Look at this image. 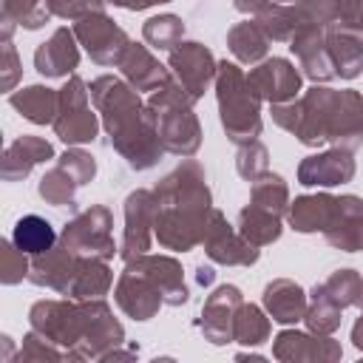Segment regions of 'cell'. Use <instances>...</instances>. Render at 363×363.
Returning <instances> with one entry per match:
<instances>
[{
    "mask_svg": "<svg viewBox=\"0 0 363 363\" xmlns=\"http://www.w3.org/2000/svg\"><path fill=\"white\" fill-rule=\"evenodd\" d=\"M9 105L14 111H20V116L34 125H54V119L60 113V91H54L48 85H28V88L11 91Z\"/></svg>",
    "mask_w": 363,
    "mask_h": 363,
    "instance_id": "cell-28",
    "label": "cell"
},
{
    "mask_svg": "<svg viewBox=\"0 0 363 363\" xmlns=\"http://www.w3.org/2000/svg\"><path fill=\"white\" fill-rule=\"evenodd\" d=\"M91 102H94L108 136H113L116 130H122L125 125H130L133 119H139L145 113V102H142L139 91L113 74H102L91 82Z\"/></svg>",
    "mask_w": 363,
    "mask_h": 363,
    "instance_id": "cell-8",
    "label": "cell"
},
{
    "mask_svg": "<svg viewBox=\"0 0 363 363\" xmlns=\"http://www.w3.org/2000/svg\"><path fill=\"white\" fill-rule=\"evenodd\" d=\"M74 28H57L34 51V68L45 79H68L79 65V45Z\"/></svg>",
    "mask_w": 363,
    "mask_h": 363,
    "instance_id": "cell-19",
    "label": "cell"
},
{
    "mask_svg": "<svg viewBox=\"0 0 363 363\" xmlns=\"http://www.w3.org/2000/svg\"><path fill=\"white\" fill-rule=\"evenodd\" d=\"M272 3H301V0H272Z\"/></svg>",
    "mask_w": 363,
    "mask_h": 363,
    "instance_id": "cell-53",
    "label": "cell"
},
{
    "mask_svg": "<svg viewBox=\"0 0 363 363\" xmlns=\"http://www.w3.org/2000/svg\"><path fill=\"white\" fill-rule=\"evenodd\" d=\"M167 68H170V77L184 88V94L199 102L204 96V91L216 82V57L210 54L207 45L201 43H193V40H182L170 57H167Z\"/></svg>",
    "mask_w": 363,
    "mask_h": 363,
    "instance_id": "cell-9",
    "label": "cell"
},
{
    "mask_svg": "<svg viewBox=\"0 0 363 363\" xmlns=\"http://www.w3.org/2000/svg\"><path fill=\"white\" fill-rule=\"evenodd\" d=\"M153 244V190H133L125 199V233L119 244L122 261L145 255Z\"/></svg>",
    "mask_w": 363,
    "mask_h": 363,
    "instance_id": "cell-13",
    "label": "cell"
},
{
    "mask_svg": "<svg viewBox=\"0 0 363 363\" xmlns=\"http://www.w3.org/2000/svg\"><path fill=\"white\" fill-rule=\"evenodd\" d=\"M272 323L269 315L255 306V303H241L235 312V323H233V340L241 346H258L264 340H269Z\"/></svg>",
    "mask_w": 363,
    "mask_h": 363,
    "instance_id": "cell-35",
    "label": "cell"
},
{
    "mask_svg": "<svg viewBox=\"0 0 363 363\" xmlns=\"http://www.w3.org/2000/svg\"><path fill=\"white\" fill-rule=\"evenodd\" d=\"M354 156L346 147H329L323 153H312L298 164V182L303 187H335L354 179Z\"/></svg>",
    "mask_w": 363,
    "mask_h": 363,
    "instance_id": "cell-16",
    "label": "cell"
},
{
    "mask_svg": "<svg viewBox=\"0 0 363 363\" xmlns=\"http://www.w3.org/2000/svg\"><path fill=\"white\" fill-rule=\"evenodd\" d=\"M113 298H116V306L133 320H150L164 303L156 281L150 278V272L142 267L139 258L125 261V269L113 286Z\"/></svg>",
    "mask_w": 363,
    "mask_h": 363,
    "instance_id": "cell-10",
    "label": "cell"
},
{
    "mask_svg": "<svg viewBox=\"0 0 363 363\" xmlns=\"http://www.w3.org/2000/svg\"><path fill=\"white\" fill-rule=\"evenodd\" d=\"M247 79L255 88V94L261 99H267L269 105L289 102L301 91V71L289 60H284V57H267V60H261L258 65L250 68Z\"/></svg>",
    "mask_w": 363,
    "mask_h": 363,
    "instance_id": "cell-15",
    "label": "cell"
},
{
    "mask_svg": "<svg viewBox=\"0 0 363 363\" xmlns=\"http://www.w3.org/2000/svg\"><path fill=\"white\" fill-rule=\"evenodd\" d=\"M326 48L332 57L335 77L354 79L363 74V34L346 28H326Z\"/></svg>",
    "mask_w": 363,
    "mask_h": 363,
    "instance_id": "cell-27",
    "label": "cell"
},
{
    "mask_svg": "<svg viewBox=\"0 0 363 363\" xmlns=\"http://www.w3.org/2000/svg\"><path fill=\"white\" fill-rule=\"evenodd\" d=\"M204 252L213 264H221V267H250L258 261V247H252L227 218L221 210L213 207L210 213V221H207V230H204Z\"/></svg>",
    "mask_w": 363,
    "mask_h": 363,
    "instance_id": "cell-11",
    "label": "cell"
},
{
    "mask_svg": "<svg viewBox=\"0 0 363 363\" xmlns=\"http://www.w3.org/2000/svg\"><path fill=\"white\" fill-rule=\"evenodd\" d=\"M235 170L241 179L247 182H255L258 176H264L269 170V153L267 147L255 139V142H247V145H238V156H235Z\"/></svg>",
    "mask_w": 363,
    "mask_h": 363,
    "instance_id": "cell-41",
    "label": "cell"
},
{
    "mask_svg": "<svg viewBox=\"0 0 363 363\" xmlns=\"http://www.w3.org/2000/svg\"><path fill=\"white\" fill-rule=\"evenodd\" d=\"M105 3H113L119 9H128V11H142V9H150V6H162V3H170V0H105Z\"/></svg>",
    "mask_w": 363,
    "mask_h": 363,
    "instance_id": "cell-49",
    "label": "cell"
},
{
    "mask_svg": "<svg viewBox=\"0 0 363 363\" xmlns=\"http://www.w3.org/2000/svg\"><path fill=\"white\" fill-rule=\"evenodd\" d=\"M34 332L62 346L71 360H108L125 343L122 323L102 298L94 301H37L28 312Z\"/></svg>",
    "mask_w": 363,
    "mask_h": 363,
    "instance_id": "cell-2",
    "label": "cell"
},
{
    "mask_svg": "<svg viewBox=\"0 0 363 363\" xmlns=\"http://www.w3.org/2000/svg\"><path fill=\"white\" fill-rule=\"evenodd\" d=\"M20 360H62L65 352L57 349V343H51L48 337H43L40 332H28L23 337V346H20Z\"/></svg>",
    "mask_w": 363,
    "mask_h": 363,
    "instance_id": "cell-45",
    "label": "cell"
},
{
    "mask_svg": "<svg viewBox=\"0 0 363 363\" xmlns=\"http://www.w3.org/2000/svg\"><path fill=\"white\" fill-rule=\"evenodd\" d=\"M77 261H79V255L74 250H68L62 241H57L51 250L40 252V255H31L28 281L37 284V286H45V289H54V292L65 295L68 281H71V275L77 269Z\"/></svg>",
    "mask_w": 363,
    "mask_h": 363,
    "instance_id": "cell-21",
    "label": "cell"
},
{
    "mask_svg": "<svg viewBox=\"0 0 363 363\" xmlns=\"http://www.w3.org/2000/svg\"><path fill=\"white\" fill-rule=\"evenodd\" d=\"M11 241L26 252V255H40L45 250H51L60 238L54 233V224L43 216H23L17 224H14V233H11Z\"/></svg>",
    "mask_w": 363,
    "mask_h": 363,
    "instance_id": "cell-33",
    "label": "cell"
},
{
    "mask_svg": "<svg viewBox=\"0 0 363 363\" xmlns=\"http://www.w3.org/2000/svg\"><path fill=\"white\" fill-rule=\"evenodd\" d=\"M57 164L62 167V170H68L71 173V179L82 187V184H88L94 176H96V159L88 153V150H82L79 145L74 147H68L62 156H57Z\"/></svg>",
    "mask_w": 363,
    "mask_h": 363,
    "instance_id": "cell-43",
    "label": "cell"
},
{
    "mask_svg": "<svg viewBox=\"0 0 363 363\" xmlns=\"http://www.w3.org/2000/svg\"><path fill=\"white\" fill-rule=\"evenodd\" d=\"M303 23L306 26H320V28H332L335 17H337V0H301L298 3Z\"/></svg>",
    "mask_w": 363,
    "mask_h": 363,
    "instance_id": "cell-46",
    "label": "cell"
},
{
    "mask_svg": "<svg viewBox=\"0 0 363 363\" xmlns=\"http://www.w3.org/2000/svg\"><path fill=\"white\" fill-rule=\"evenodd\" d=\"M213 213V193L204 167L184 159L153 187V238L173 252H190L201 244Z\"/></svg>",
    "mask_w": 363,
    "mask_h": 363,
    "instance_id": "cell-3",
    "label": "cell"
},
{
    "mask_svg": "<svg viewBox=\"0 0 363 363\" xmlns=\"http://www.w3.org/2000/svg\"><path fill=\"white\" fill-rule=\"evenodd\" d=\"M335 207H337V196L329 193L298 196L295 201H289L286 221L298 233H323L335 218Z\"/></svg>",
    "mask_w": 363,
    "mask_h": 363,
    "instance_id": "cell-25",
    "label": "cell"
},
{
    "mask_svg": "<svg viewBox=\"0 0 363 363\" xmlns=\"http://www.w3.org/2000/svg\"><path fill=\"white\" fill-rule=\"evenodd\" d=\"M142 267L150 272V278L156 281L159 292H162V301L167 306H182L187 303L190 292H187V284H184V272H182V264L170 255H139Z\"/></svg>",
    "mask_w": 363,
    "mask_h": 363,
    "instance_id": "cell-29",
    "label": "cell"
},
{
    "mask_svg": "<svg viewBox=\"0 0 363 363\" xmlns=\"http://www.w3.org/2000/svg\"><path fill=\"white\" fill-rule=\"evenodd\" d=\"M213 278H216V272H213V267H199L196 269V281H199V286H210L213 284Z\"/></svg>",
    "mask_w": 363,
    "mask_h": 363,
    "instance_id": "cell-51",
    "label": "cell"
},
{
    "mask_svg": "<svg viewBox=\"0 0 363 363\" xmlns=\"http://www.w3.org/2000/svg\"><path fill=\"white\" fill-rule=\"evenodd\" d=\"M241 303H244V295L238 286L233 284L216 286L201 306V318H199L201 335L216 346L233 343V323H235V312Z\"/></svg>",
    "mask_w": 363,
    "mask_h": 363,
    "instance_id": "cell-14",
    "label": "cell"
},
{
    "mask_svg": "<svg viewBox=\"0 0 363 363\" xmlns=\"http://www.w3.org/2000/svg\"><path fill=\"white\" fill-rule=\"evenodd\" d=\"M111 286H113V272H111L108 261L105 258H94V255H79L77 269H74V275L68 281L65 298L94 301V298L108 295Z\"/></svg>",
    "mask_w": 363,
    "mask_h": 363,
    "instance_id": "cell-26",
    "label": "cell"
},
{
    "mask_svg": "<svg viewBox=\"0 0 363 363\" xmlns=\"http://www.w3.org/2000/svg\"><path fill=\"white\" fill-rule=\"evenodd\" d=\"M48 159H54L51 142L43 139V136L23 133V136H17L14 142L6 145L3 159H0V176L6 182H20L34 170V164H43Z\"/></svg>",
    "mask_w": 363,
    "mask_h": 363,
    "instance_id": "cell-22",
    "label": "cell"
},
{
    "mask_svg": "<svg viewBox=\"0 0 363 363\" xmlns=\"http://www.w3.org/2000/svg\"><path fill=\"white\" fill-rule=\"evenodd\" d=\"M272 354L284 363H298V360H340L343 349L332 335H315V332H298V329H284L278 332L272 343Z\"/></svg>",
    "mask_w": 363,
    "mask_h": 363,
    "instance_id": "cell-17",
    "label": "cell"
},
{
    "mask_svg": "<svg viewBox=\"0 0 363 363\" xmlns=\"http://www.w3.org/2000/svg\"><path fill=\"white\" fill-rule=\"evenodd\" d=\"M54 133L65 145H88L99 133V113L91 111V85L71 74L60 88V113L54 119Z\"/></svg>",
    "mask_w": 363,
    "mask_h": 363,
    "instance_id": "cell-6",
    "label": "cell"
},
{
    "mask_svg": "<svg viewBox=\"0 0 363 363\" xmlns=\"http://www.w3.org/2000/svg\"><path fill=\"white\" fill-rule=\"evenodd\" d=\"M281 218H284V216H278V213H272V210L258 207V204L250 201V204L238 213V233H241L252 247L261 250V247H267V244H272V241L281 238V230H284Z\"/></svg>",
    "mask_w": 363,
    "mask_h": 363,
    "instance_id": "cell-31",
    "label": "cell"
},
{
    "mask_svg": "<svg viewBox=\"0 0 363 363\" xmlns=\"http://www.w3.org/2000/svg\"><path fill=\"white\" fill-rule=\"evenodd\" d=\"M74 34L96 65H119L130 45L128 34L108 14H91L85 20H77Z\"/></svg>",
    "mask_w": 363,
    "mask_h": 363,
    "instance_id": "cell-12",
    "label": "cell"
},
{
    "mask_svg": "<svg viewBox=\"0 0 363 363\" xmlns=\"http://www.w3.org/2000/svg\"><path fill=\"white\" fill-rule=\"evenodd\" d=\"M326 244L343 252H363V199L360 196H337L335 218L323 230Z\"/></svg>",
    "mask_w": 363,
    "mask_h": 363,
    "instance_id": "cell-20",
    "label": "cell"
},
{
    "mask_svg": "<svg viewBox=\"0 0 363 363\" xmlns=\"http://www.w3.org/2000/svg\"><path fill=\"white\" fill-rule=\"evenodd\" d=\"M269 43L272 40L264 34V28L258 26V20H241V23H235L227 31V48L244 65H258L261 60H267Z\"/></svg>",
    "mask_w": 363,
    "mask_h": 363,
    "instance_id": "cell-30",
    "label": "cell"
},
{
    "mask_svg": "<svg viewBox=\"0 0 363 363\" xmlns=\"http://www.w3.org/2000/svg\"><path fill=\"white\" fill-rule=\"evenodd\" d=\"M113 216L105 204H91L88 210L77 213L60 233V241L74 250L77 255H94L111 261L119 250L113 241Z\"/></svg>",
    "mask_w": 363,
    "mask_h": 363,
    "instance_id": "cell-7",
    "label": "cell"
},
{
    "mask_svg": "<svg viewBox=\"0 0 363 363\" xmlns=\"http://www.w3.org/2000/svg\"><path fill=\"white\" fill-rule=\"evenodd\" d=\"M145 105L153 113L156 133L164 153H173L182 159L196 156L201 145V125H199V116L193 113V99L184 94V88L170 77L164 85L150 91Z\"/></svg>",
    "mask_w": 363,
    "mask_h": 363,
    "instance_id": "cell-5",
    "label": "cell"
},
{
    "mask_svg": "<svg viewBox=\"0 0 363 363\" xmlns=\"http://www.w3.org/2000/svg\"><path fill=\"white\" fill-rule=\"evenodd\" d=\"M357 306H360V309H363V295H360V301H357Z\"/></svg>",
    "mask_w": 363,
    "mask_h": 363,
    "instance_id": "cell-54",
    "label": "cell"
},
{
    "mask_svg": "<svg viewBox=\"0 0 363 363\" xmlns=\"http://www.w3.org/2000/svg\"><path fill=\"white\" fill-rule=\"evenodd\" d=\"M31 261L28 255L14 244V241H3L0 244V281L3 284H20L23 278H28Z\"/></svg>",
    "mask_w": 363,
    "mask_h": 363,
    "instance_id": "cell-42",
    "label": "cell"
},
{
    "mask_svg": "<svg viewBox=\"0 0 363 363\" xmlns=\"http://www.w3.org/2000/svg\"><path fill=\"white\" fill-rule=\"evenodd\" d=\"M272 122L306 147L329 142L332 147L354 153L363 145V96L352 88L335 91L315 82L301 94V99L275 102Z\"/></svg>",
    "mask_w": 363,
    "mask_h": 363,
    "instance_id": "cell-1",
    "label": "cell"
},
{
    "mask_svg": "<svg viewBox=\"0 0 363 363\" xmlns=\"http://www.w3.org/2000/svg\"><path fill=\"white\" fill-rule=\"evenodd\" d=\"M255 20L272 43H289L295 37V31L306 26L298 3H272L261 14H255Z\"/></svg>",
    "mask_w": 363,
    "mask_h": 363,
    "instance_id": "cell-32",
    "label": "cell"
},
{
    "mask_svg": "<svg viewBox=\"0 0 363 363\" xmlns=\"http://www.w3.org/2000/svg\"><path fill=\"white\" fill-rule=\"evenodd\" d=\"M306 306H309L306 292L289 278H275L264 286V309L275 323L292 326V323L303 320Z\"/></svg>",
    "mask_w": 363,
    "mask_h": 363,
    "instance_id": "cell-23",
    "label": "cell"
},
{
    "mask_svg": "<svg viewBox=\"0 0 363 363\" xmlns=\"http://www.w3.org/2000/svg\"><path fill=\"white\" fill-rule=\"evenodd\" d=\"M352 343L363 352V315L354 320V326H352Z\"/></svg>",
    "mask_w": 363,
    "mask_h": 363,
    "instance_id": "cell-52",
    "label": "cell"
},
{
    "mask_svg": "<svg viewBox=\"0 0 363 363\" xmlns=\"http://www.w3.org/2000/svg\"><path fill=\"white\" fill-rule=\"evenodd\" d=\"M3 14H9L17 26L34 31L51 20L48 0H3Z\"/></svg>",
    "mask_w": 363,
    "mask_h": 363,
    "instance_id": "cell-40",
    "label": "cell"
},
{
    "mask_svg": "<svg viewBox=\"0 0 363 363\" xmlns=\"http://www.w3.org/2000/svg\"><path fill=\"white\" fill-rule=\"evenodd\" d=\"M289 48L298 60V68L306 79L326 85L329 79H335V68H332V57L326 48V28L320 26H303L295 31V37L289 40Z\"/></svg>",
    "mask_w": 363,
    "mask_h": 363,
    "instance_id": "cell-18",
    "label": "cell"
},
{
    "mask_svg": "<svg viewBox=\"0 0 363 363\" xmlns=\"http://www.w3.org/2000/svg\"><path fill=\"white\" fill-rule=\"evenodd\" d=\"M332 28L360 31L363 34V0H337V17Z\"/></svg>",
    "mask_w": 363,
    "mask_h": 363,
    "instance_id": "cell-47",
    "label": "cell"
},
{
    "mask_svg": "<svg viewBox=\"0 0 363 363\" xmlns=\"http://www.w3.org/2000/svg\"><path fill=\"white\" fill-rule=\"evenodd\" d=\"M48 11L51 17L77 23L91 14H105V0H48Z\"/></svg>",
    "mask_w": 363,
    "mask_h": 363,
    "instance_id": "cell-44",
    "label": "cell"
},
{
    "mask_svg": "<svg viewBox=\"0 0 363 363\" xmlns=\"http://www.w3.org/2000/svg\"><path fill=\"white\" fill-rule=\"evenodd\" d=\"M233 6L241 14H261L267 6H272V0H233Z\"/></svg>",
    "mask_w": 363,
    "mask_h": 363,
    "instance_id": "cell-50",
    "label": "cell"
},
{
    "mask_svg": "<svg viewBox=\"0 0 363 363\" xmlns=\"http://www.w3.org/2000/svg\"><path fill=\"white\" fill-rule=\"evenodd\" d=\"M119 68H122V77L128 85H133L136 91H156L159 85H164L170 79V68H164L147 45H139V43H130L125 57L119 60Z\"/></svg>",
    "mask_w": 363,
    "mask_h": 363,
    "instance_id": "cell-24",
    "label": "cell"
},
{
    "mask_svg": "<svg viewBox=\"0 0 363 363\" xmlns=\"http://www.w3.org/2000/svg\"><path fill=\"white\" fill-rule=\"evenodd\" d=\"M250 201L258 204V207H267L278 216H286L289 210V187L284 182V176L278 173H264L252 182V190H250Z\"/></svg>",
    "mask_w": 363,
    "mask_h": 363,
    "instance_id": "cell-36",
    "label": "cell"
},
{
    "mask_svg": "<svg viewBox=\"0 0 363 363\" xmlns=\"http://www.w3.org/2000/svg\"><path fill=\"white\" fill-rule=\"evenodd\" d=\"M142 37L156 51H173L184 37V23L176 14H156V17L145 20Z\"/></svg>",
    "mask_w": 363,
    "mask_h": 363,
    "instance_id": "cell-37",
    "label": "cell"
},
{
    "mask_svg": "<svg viewBox=\"0 0 363 363\" xmlns=\"http://www.w3.org/2000/svg\"><path fill=\"white\" fill-rule=\"evenodd\" d=\"M77 187H79V184L71 179V173L62 170L60 164H54L51 170L43 173L40 184H37V193H40V199H45L51 207H74Z\"/></svg>",
    "mask_w": 363,
    "mask_h": 363,
    "instance_id": "cell-38",
    "label": "cell"
},
{
    "mask_svg": "<svg viewBox=\"0 0 363 363\" xmlns=\"http://www.w3.org/2000/svg\"><path fill=\"white\" fill-rule=\"evenodd\" d=\"M0 71H3V91H14L17 79H20V57H17V48L11 43H3V54H0Z\"/></svg>",
    "mask_w": 363,
    "mask_h": 363,
    "instance_id": "cell-48",
    "label": "cell"
},
{
    "mask_svg": "<svg viewBox=\"0 0 363 363\" xmlns=\"http://www.w3.org/2000/svg\"><path fill=\"white\" fill-rule=\"evenodd\" d=\"M340 306L337 301L326 292L323 284H315L312 289V298H309V306H306V315H303V323L309 332L315 335H332L337 326H340Z\"/></svg>",
    "mask_w": 363,
    "mask_h": 363,
    "instance_id": "cell-34",
    "label": "cell"
},
{
    "mask_svg": "<svg viewBox=\"0 0 363 363\" xmlns=\"http://www.w3.org/2000/svg\"><path fill=\"white\" fill-rule=\"evenodd\" d=\"M216 99L221 128L233 145H247L261 136V96L250 85L238 62L221 60L216 68Z\"/></svg>",
    "mask_w": 363,
    "mask_h": 363,
    "instance_id": "cell-4",
    "label": "cell"
},
{
    "mask_svg": "<svg viewBox=\"0 0 363 363\" xmlns=\"http://www.w3.org/2000/svg\"><path fill=\"white\" fill-rule=\"evenodd\" d=\"M326 292L337 301L340 309L346 306H357L360 295H363V278L357 275V269H335L326 281H323Z\"/></svg>",
    "mask_w": 363,
    "mask_h": 363,
    "instance_id": "cell-39",
    "label": "cell"
}]
</instances>
